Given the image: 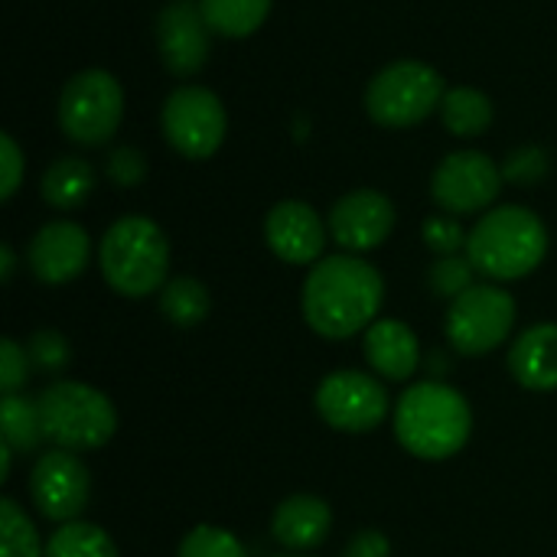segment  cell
I'll return each instance as SVG.
<instances>
[{
    "label": "cell",
    "mask_w": 557,
    "mask_h": 557,
    "mask_svg": "<svg viewBox=\"0 0 557 557\" xmlns=\"http://www.w3.org/2000/svg\"><path fill=\"white\" fill-rule=\"evenodd\" d=\"M385 300V281L375 264L359 255L320 258L304 281V320L323 339H349L366 333Z\"/></svg>",
    "instance_id": "6da1fadb"
},
{
    "label": "cell",
    "mask_w": 557,
    "mask_h": 557,
    "mask_svg": "<svg viewBox=\"0 0 557 557\" xmlns=\"http://www.w3.org/2000/svg\"><path fill=\"white\" fill-rule=\"evenodd\" d=\"M473 434L470 401L431 379L411 385L395 408V437L418 460H450L457 457Z\"/></svg>",
    "instance_id": "7a4b0ae2"
},
{
    "label": "cell",
    "mask_w": 557,
    "mask_h": 557,
    "mask_svg": "<svg viewBox=\"0 0 557 557\" xmlns=\"http://www.w3.org/2000/svg\"><path fill=\"white\" fill-rule=\"evenodd\" d=\"M548 255V228L525 206L490 209L467 238V258L490 281L529 277Z\"/></svg>",
    "instance_id": "3957f363"
},
{
    "label": "cell",
    "mask_w": 557,
    "mask_h": 557,
    "mask_svg": "<svg viewBox=\"0 0 557 557\" xmlns=\"http://www.w3.org/2000/svg\"><path fill=\"white\" fill-rule=\"evenodd\" d=\"M98 264L111 290L140 300L163 290L170 271V242L153 219L124 215L104 232L98 245Z\"/></svg>",
    "instance_id": "277c9868"
},
{
    "label": "cell",
    "mask_w": 557,
    "mask_h": 557,
    "mask_svg": "<svg viewBox=\"0 0 557 557\" xmlns=\"http://www.w3.org/2000/svg\"><path fill=\"white\" fill-rule=\"evenodd\" d=\"M36 405L46 441L72 454L98 450L117 431V411L111 398L85 382L59 379L39 392Z\"/></svg>",
    "instance_id": "5b68a950"
},
{
    "label": "cell",
    "mask_w": 557,
    "mask_h": 557,
    "mask_svg": "<svg viewBox=\"0 0 557 557\" xmlns=\"http://www.w3.org/2000/svg\"><path fill=\"white\" fill-rule=\"evenodd\" d=\"M444 75L418 59L385 65L366 88V111L382 127H414L444 104Z\"/></svg>",
    "instance_id": "8992f818"
},
{
    "label": "cell",
    "mask_w": 557,
    "mask_h": 557,
    "mask_svg": "<svg viewBox=\"0 0 557 557\" xmlns=\"http://www.w3.org/2000/svg\"><path fill=\"white\" fill-rule=\"evenodd\" d=\"M124 117V88L104 69L72 75L59 95V127L72 144L101 147L114 137Z\"/></svg>",
    "instance_id": "52a82bcc"
},
{
    "label": "cell",
    "mask_w": 557,
    "mask_h": 557,
    "mask_svg": "<svg viewBox=\"0 0 557 557\" xmlns=\"http://www.w3.org/2000/svg\"><path fill=\"white\" fill-rule=\"evenodd\" d=\"M516 326V297L496 284H473L447 310V339L463 356H486L509 339Z\"/></svg>",
    "instance_id": "ba28073f"
},
{
    "label": "cell",
    "mask_w": 557,
    "mask_h": 557,
    "mask_svg": "<svg viewBox=\"0 0 557 557\" xmlns=\"http://www.w3.org/2000/svg\"><path fill=\"white\" fill-rule=\"evenodd\" d=\"M163 137L186 160H209L225 140V108L215 91L202 85H183L163 101Z\"/></svg>",
    "instance_id": "9c48e42d"
},
{
    "label": "cell",
    "mask_w": 557,
    "mask_h": 557,
    "mask_svg": "<svg viewBox=\"0 0 557 557\" xmlns=\"http://www.w3.org/2000/svg\"><path fill=\"white\" fill-rule=\"evenodd\" d=\"M313 405H317L320 418L333 431H343V434H369V431L382 428L392 411L385 385L359 369L330 372L320 382Z\"/></svg>",
    "instance_id": "30bf717a"
},
{
    "label": "cell",
    "mask_w": 557,
    "mask_h": 557,
    "mask_svg": "<svg viewBox=\"0 0 557 557\" xmlns=\"http://www.w3.org/2000/svg\"><path fill=\"white\" fill-rule=\"evenodd\" d=\"M29 496L42 519L59 522V525L78 522L91 499V473L78 454L62 450V447L46 450L33 463Z\"/></svg>",
    "instance_id": "8fae6325"
},
{
    "label": "cell",
    "mask_w": 557,
    "mask_h": 557,
    "mask_svg": "<svg viewBox=\"0 0 557 557\" xmlns=\"http://www.w3.org/2000/svg\"><path fill=\"white\" fill-rule=\"evenodd\" d=\"M503 180L506 176L493 157H486L480 150H457L437 163L434 180H431V193L444 212L473 215V212H483L486 206L496 202Z\"/></svg>",
    "instance_id": "7c38bea8"
},
{
    "label": "cell",
    "mask_w": 557,
    "mask_h": 557,
    "mask_svg": "<svg viewBox=\"0 0 557 557\" xmlns=\"http://www.w3.org/2000/svg\"><path fill=\"white\" fill-rule=\"evenodd\" d=\"M330 235L346 255L375 251L395 228V206L379 189H356L330 209Z\"/></svg>",
    "instance_id": "4fadbf2b"
},
{
    "label": "cell",
    "mask_w": 557,
    "mask_h": 557,
    "mask_svg": "<svg viewBox=\"0 0 557 557\" xmlns=\"http://www.w3.org/2000/svg\"><path fill=\"white\" fill-rule=\"evenodd\" d=\"M209 23L199 0H170L157 13V46L163 65L186 78L209 62Z\"/></svg>",
    "instance_id": "5bb4252c"
},
{
    "label": "cell",
    "mask_w": 557,
    "mask_h": 557,
    "mask_svg": "<svg viewBox=\"0 0 557 557\" xmlns=\"http://www.w3.org/2000/svg\"><path fill=\"white\" fill-rule=\"evenodd\" d=\"M88 258H91L88 232L75 222H65V219L46 222L33 235L29 251H26L33 277L42 284H52V287L75 281L88 268Z\"/></svg>",
    "instance_id": "9a60e30c"
},
{
    "label": "cell",
    "mask_w": 557,
    "mask_h": 557,
    "mask_svg": "<svg viewBox=\"0 0 557 557\" xmlns=\"http://www.w3.org/2000/svg\"><path fill=\"white\" fill-rule=\"evenodd\" d=\"M326 232L330 225L300 199L277 202L264 219V242L287 264H317L326 248Z\"/></svg>",
    "instance_id": "2e32d148"
},
{
    "label": "cell",
    "mask_w": 557,
    "mask_h": 557,
    "mask_svg": "<svg viewBox=\"0 0 557 557\" xmlns=\"http://www.w3.org/2000/svg\"><path fill=\"white\" fill-rule=\"evenodd\" d=\"M333 532V509L326 499L310 496V493H297L287 496L271 519V535L274 542H281L287 552L304 555L320 548Z\"/></svg>",
    "instance_id": "e0dca14e"
},
{
    "label": "cell",
    "mask_w": 557,
    "mask_h": 557,
    "mask_svg": "<svg viewBox=\"0 0 557 557\" xmlns=\"http://www.w3.org/2000/svg\"><path fill=\"white\" fill-rule=\"evenodd\" d=\"M366 362L388 382H408L421 366L418 333L401 320H375L362 339Z\"/></svg>",
    "instance_id": "ac0fdd59"
},
{
    "label": "cell",
    "mask_w": 557,
    "mask_h": 557,
    "mask_svg": "<svg viewBox=\"0 0 557 557\" xmlns=\"http://www.w3.org/2000/svg\"><path fill=\"white\" fill-rule=\"evenodd\" d=\"M509 372L529 392L557 388V323L529 326L509 349Z\"/></svg>",
    "instance_id": "d6986e66"
},
{
    "label": "cell",
    "mask_w": 557,
    "mask_h": 557,
    "mask_svg": "<svg viewBox=\"0 0 557 557\" xmlns=\"http://www.w3.org/2000/svg\"><path fill=\"white\" fill-rule=\"evenodd\" d=\"M42 199L52 206V209H78L91 189H95V170L88 160L82 157H59L46 173H42Z\"/></svg>",
    "instance_id": "ffe728a7"
},
{
    "label": "cell",
    "mask_w": 557,
    "mask_h": 557,
    "mask_svg": "<svg viewBox=\"0 0 557 557\" xmlns=\"http://www.w3.org/2000/svg\"><path fill=\"white\" fill-rule=\"evenodd\" d=\"M212 33L225 39L251 36L271 13V0H199Z\"/></svg>",
    "instance_id": "44dd1931"
},
{
    "label": "cell",
    "mask_w": 557,
    "mask_h": 557,
    "mask_svg": "<svg viewBox=\"0 0 557 557\" xmlns=\"http://www.w3.org/2000/svg\"><path fill=\"white\" fill-rule=\"evenodd\" d=\"M441 114H444V124L450 127V134H457V137H480L493 124V101L480 88L460 85V88H450L444 95Z\"/></svg>",
    "instance_id": "7402d4cb"
},
{
    "label": "cell",
    "mask_w": 557,
    "mask_h": 557,
    "mask_svg": "<svg viewBox=\"0 0 557 557\" xmlns=\"http://www.w3.org/2000/svg\"><path fill=\"white\" fill-rule=\"evenodd\" d=\"M0 437L16 454H29V450H36L46 441L36 398L3 395V401H0Z\"/></svg>",
    "instance_id": "603a6c76"
},
{
    "label": "cell",
    "mask_w": 557,
    "mask_h": 557,
    "mask_svg": "<svg viewBox=\"0 0 557 557\" xmlns=\"http://www.w3.org/2000/svg\"><path fill=\"white\" fill-rule=\"evenodd\" d=\"M209 310H212V297L206 284L196 277H173L160 290V313L180 330L199 326L209 317Z\"/></svg>",
    "instance_id": "cb8c5ba5"
},
{
    "label": "cell",
    "mask_w": 557,
    "mask_h": 557,
    "mask_svg": "<svg viewBox=\"0 0 557 557\" xmlns=\"http://www.w3.org/2000/svg\"><path fill=\"white\" fill-rule=\"evenodd\" d=\"M46 557H117L111 535L91 522H65L46 542Z\"/></svg>",
    "instance_id": "d4e9b609"
},
{
    "label": "cell",
    "mask_w": 557,
    "mask_h": 557,
    "mask_svg": "<svg viewBox=\"0 0 557 557\" xmlns=\"http://www.w3.org/2000/svg\"><path fill=\"white\" fill-rule=\"evenodd\" d=\"M0 557H46L39 532L16 499H0Z\"/></svg>",
    "instance_id": "484cf974"
},
{
    "label": "cell",
    "mask_w": 557,
    "mask_h": 557,
    "mask_svg": "<svg viewBox=\"0 0 557 557\" xmlns=\"http://www.w3.org/2000/svg\"><path fill=\"white\" fill-rule=\"evenodd\" d=\"M176 557H248L245 545L219 525H196L176 548Z\"/></svg>",
    "instance_id": "4316f807"
},
{
    "label": "cell",
    "mask_w": 557,
    "mask_h": 557,
    "mask_svg": "<svg viewBox=\"0 0 557 557\" xmlns=\"http://www.w3.org/2000/svg\"><path fill=\"white\" fill-rule=\"evenodd\" d=\"M26 356H29V362H33L39 372L59 375V372H65L69 362H72V346H69V339H65L59 330H36V333L29 336V343H26Z\"/></svg>",
    "instance_id": "83f0119b"
},
{
    "label": "cell",
    "mask_w": 557,
    "mask_h": 557,
    "mask_svg": "<svg viewBox=\"0 0 557 557\" xmlns=\"http://www.w3.org/2000/svg\"><path fill=\"white\" fill-rule=\"evenodd\" d=\"M473 261L470 258H460V255H447V258H437L428 271V281H431V290L437 297H450L457 300L463 290L473 287Z\"/></svg>",
    "instance_id": "f1b7e54d"
},
{
    "label": "cell",
    "mask_w": 557,
    "mask_h": 557,
    "mask_svg": "<svg viewBox=\"0 0 557 557\" xmlns=\"http://www.w3.org/2000/svg\"><path fill=\"white\" fill-rule=\"evenodd\" d=\"M467 232L457 219H447V215H431L424 222V242L428 248L437 255V258H447V255H457L460 248H467Z\"/></svg>",
    "instance_id": "f546056e"
},
{
    "label": "cell",
    "mask_w": 557,
    "mask_h": 557,
    "mask_svg": "<svg viewBox=\"0 0 557 557\" xmlns=\"http://www.w3.org/2000/svg\"><path fill=\"white\" fill-rule=\"evenodd\" d=\"M29 379V356L16 339L0 343V392L3 395H20V388Z\"/></svg>",
    "instance_id": "4dcf8cb0"
},
{
    "label": "cell",
    "mask_w": 557,
    "mask_h": 557,
    "mask_svg": "<svg viewBox=\"0 0 557 557\" xmlns=\"http://www.w3.org/2000/svg\"><path fill=\"white\" fill-rule=\"evenodd\" d=\"M545 173H548V157L539 147H519V150H512L509 160H506V166H503V176L512 180V183H539Z\"/></svg>",
    "instance_id": "1f68e13d"
},
{
    "label": "cell",
    "mask_w": 557,
    "mask_h": 557,
    "mask_svg": "<svg viewBox=\"0 0 557 557\" xmlns=\"http://www.w3.org/2000/svg\"><path fill=\"white\" fill-rule=\"evenodd\" d=\"M108 176L117 186H137L147 176V160L137 147H117L108 157Z\"/></svg>",
    "instance_id": "d6a6232c"
},
{
    "label": "cell",
    "mask_w": 557,
    "mask_h": 557,
    "mask_svg": "<svg viewBox=\"0 0 557 557\" xmlns=\"http://www.w3.org/2000/svg\"><path fill=\"white\" fill-rule=\"evenodd\" d=\"M0 160H3V180H0V196L13 199L20 180H23V153L16 147V140L10 134L0 137Z\"/></svg>",
    "instance_id": "836d02e7"
},
{
    "label": "cell",
    "mask_w": 557,
    "mask_h": 557,
    "mask_svg": "<svg viewBox=\"0 0 557 557\" xmlns=\"http://www.w3.org/2000/svg\"><path fill=\"white\" fill-rule=\"evenodd\" d=\"M392 555V542L385 532L379 529H362L352 535V542L346 545L343 557H388Z\"/></svg>",
    "instance_id": "e575fe53"
},
{
    "label": "cell",
    "mask_w": 557,
    "mask_h": 557,
    "mask_svg": "<svg viewBox=\"0 0 557 557\" xmlns=\"http://www.w3.org/2000/svg\"><path fill=\"white\" fill-rule=\"evenodd\" d=\"M0 264H3L0 277H3V284H10L13 281V271H16V258H13V248L10 245H0Z\"/></svg>",
    "instance_id": "d590c367"
},
{
    "label": "cell",
    "mask_w": 557,
    "mask_h": 557,
    "mask_svg": "<svg viewBox=\"0 0 557 557\" xmlns=\"http://www.w3.org/2000/svg\"><path fill=\"white\" fill-rule=\"evenodd\" d=\"M13 454H16L13 447H7V444L0 447V480H7V476H10V463H13Z\"/></svg>",
    "instance_id": "8d00e7d4"
},
{
    "label": "cell",
    "mask_w": 557,
    "mask_h": 557,
    "mask_svg": "<svg viewBox=\"0 0 557 557\" xmlns=\"http://www.w3.org/2000/svg\"><path fill=\"white\" fill-rule=\"evenodd\" d=\"M277 557H307V555H294V552H290V555H277Z\"/></svg>",
    "instance_id": "74e56055"
}]
</instances>
